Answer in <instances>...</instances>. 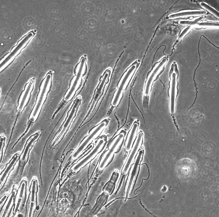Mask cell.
Returning a JSON list of instances; mask_svg holds the SVG:
<instances>
[{
  "mask_svg": "<svg viewBox=\"0 0 219 217\" xmlns=\"http://www.w3.org/2000/svg\"><path fill=\"white\" fill-rule=\"evenodd\" d=\"M176 88V75L173 73L172 75V80L170 90V107L171 112L174 123H176L174 114L175 111Z\"/></svg>",
  "mask_w": 219,
  "mask_h": 217,
  "instance_id": "cell-6",
  "label": "cell"
},
{
  "mask_svg": "<svg viewBox=\"0 0 219 217\" xmlns=\"http://www.w3.org/2000/svg\"><path fill=\"white\" fill-rule=\"evenodd\" d=\"M39 136V134L37 133L32 136L28 139L26 146V148L23 153L22 158V160L23 161L25 159L27 153L29 150V148L32 143L37 139Z\"/></svg>",
  "mask_w": 219,
  "mask_h": 217,
  "instance_id": "cell-12",
  "label": "cell"
},
{
  "mask_svg": "<svg viewBox=\"0 0 219 217\" xmlns=\"http://www.w3.org/2000/svg\"><path fill=\"white\" fill-rule=\"evenodd\" d=\"M34 205L33 202H31V203L30 207L29 210V217H31V214L32 213V210L33 209V208Z\"/></svg>",
  "mask_w": 219,
  "mask_h": 217,
  "instance_id": "cell-25",
  "label": "cell"
},
{
  "mask_svg": "<svg viewBox=\"0 0 219 217\" xmlns=\"http://www.w3.org/2000/svg\"><path fill=\"white\" fill-rule=\"evenodd\" d=\"M167 188L165 186H163V188L161 190V191L163 193H165L166 191Z\"/></svg>",
  "mask_w": 219,
  "mask_h": 217,
  "instance_id": "cell-26",
  "label": "cell"
},
{
  "mask_svg": "<svg viewBox=\"0 0 219 217\" xmlns=\"http://www.w3.org/2000/svg\"><path fill=\"white\" fill-rule=\"evenodd\" d=\"M124 138L123 134L122 133L119 134L110 150L113 152L117 146L121 144Z\"/></svg>",
  "mask_w": 219,
  "mask_h": 217,
  "instance_id": "cell-16",
  "label": "cell"
},
{
  "mask_svg": "<svg viewBox=\"0 0 219 217\" xmlns=\"http://www.w3.org/2000/svg\"><path fill=\"white\" fill-rule=\"evenodd\" d=\"M119 175L118 172L114 171L113 172L109 180L103 188V190L104 192L109 195H111L113 193Z\"/></svg>",
  "mask_w": 219,
  "mask_h": 217,
  "instance_id": "cell-7",
  "label": "cell"
},
{
  "mask_svg": "<svg viewBox=\"0 0 219 217\" xmlns=\"http://www.w3.org/2000/svg\"><path fill=\"white\" fill-rule=\"evenodd\" d=\"M14 195L13 194H12V195H11L10 197V199L5 208V210L3 214V216H2L3 217H4L5 216V214L6 213L8 210L9 209V208L10 206V205L11 203V202H12L13 198V197Z\"/></svg>",
  "mask_w": 219,
  "mask_h": 217,
  "instance_id": "cell-23",
  "label": "cell"
},
{
  "mask_svg": "<svg viewBox=\"0 0 219 217\" xmlns=\"http://www.w3.org/2000/svg\"><path fill=\"white\" fill-rule=\"evenodd\" d=\"M36 182L34 181L33 182L32 187V193L31 197V202H34L35 199V189L36 187Z\"/></svg>",
  "mask_w": 219,
  "mask_h": 217,
  "instance_id": "cell-22",
  "label": "cell"
},
{
  "mask_svg": "<svg viewBox=\"0 0 219 217\" xmlns=\"http://www.w3.org/2000/svg\"><path fill=\"white\" fill-rule=\"evenodd\" d=\"M34 81L31 79L26 84L24 90L21 92L18 100V103L19 105V111H21L25 103L27 104L29 101L34 89Z\"/></svg>",
  "mask_w": 219,
  "mask_h": 217,
  "instance_id": "cell-4",
  "label": "cell"
},
{
  "mask_svg": "<svg viewBox=\"0 0 219 217\" xmlns=\"http://www.w3.org/2000/svg\"><path fill=\"white\" fill-rule=\"evenodd\" d=\"M206 14V12L204 11L185 12L171 15L169 16V18H172L187 16L204 15Z\"/></svg>",
  "mask_w": 219,
  "mask_h": 217,
  "instance_id": "cell-10",
  "label": "cell"
},
{
  "mask_svg": "<svg viewBox=\"0 0 219 217\" xmlns=\"http://www.w3.org/2000/svg\"><path fill=\"white\" fill-rule=\"evenodd\" d=\"M18 157V156L17 155H16L13 158V159L12 161L11 162L10 164L7 167L4 173L2 176L1 179L0 181L1 182H3L5 178V177L7 175V174L8 173L11 168L15 163V162L16 161L17 158Z\"/></svg>",
  "mask_w": 219,
  "mask_h": 217,
  "instance_id": "cell-15",
  "label": "cell"
},
{
  "mask_svg": "<svg viewBox=\"0 0 219 217\" xmlns=\"http://www.w3.org/2000/svg\"><path fill=\"white\" fill-rule=\"evenodd\" d=\"M143 154L142 150H140L135 160V163L133 165L130 171V174L127 187L126 189V200L128 199V195L131 188L133 185V181L137 172L139 166V164Z\"/></svg>",
  "mask_w": 219,
  "mask_h": 217,
  "instance_id": "cell-5",
  "label": "cell"
},
{
  "mask_svg": "<svg viewBox=\"0 0 219 217\" xmlns=\"http://www.w3.org/2000/svg\"><path fill=\"white\" fill-rule=\"evenodd\" d=\"M143 139V134L142 133H139L135 143L123 168L122 171L123 173L126 174L128 171L135 157L141 146L142 142Z\"/></svg>",
  "mask_w": 219,
  "mask_h": 217,
  "instance_id": "cell-2",
  "label": "cell"
},
{
  "mask_svg": "<svg viewBox=\"0 0 219 217\" xmlns=\"http://www.w3.org/2000/svg\"><path fill=\"white\" fill-rule=\"evenodd\" d=\"M78 105V102H77L76 104H75L73 106L70 114L67 119L66 122L65 123L64 127V128H66L68 126V125L70 122V120L72 118L75 112L76 108L77 105Z\"/></svg>",
  "mask_w": 219,
  "mask_h": 217,
  "instance_id": "cell-19",
  "label": "cell"
},
{
  "mask_svg": "<svg viewBox=\"0 0 219 217\" xmlns=\"http://www.w3.org/2000/svg\"><path fill=\"white\" fill-rule=\"evenodd\" d=\"M138 127V125L137 123H134L132 127L127 142L126 149L127 151L129 150L131 146Z\"/></svg>",
  "mask_w": 219,
  "mask_h": 217,
  "instance_id": "cell-11",
  "label": "cell"
},
{
  "mask_svg": "<svg viewBox=\"0 0 219 217\" xmlns=\"http://www.w3.org/2000/svg\"><path fill=\"white\" fill-rule=\"evenodd\" d=\"M86 58L82 57L81 58L80 61L77 64V67L78 69V72L71 88L65 97V99L66 100H69L71 98L70 97H71L72 96L73 93L75 91L77 86L79 84L80 79L84 73V70H86Z\"/></svg>",
  "mask_w": 219,
  "mask_h": 217,
  "instance_id": "cell-3",
  "label": "cell"
},
{
  "mask_svg": "<svg viewBox=\"0 0 219 217\" xmlns=\"http://www.w3.org/2000/svg\"><path fill=\"white\" fill-rule=\"evenodd\" d=\"M25 186V183H23L21 185V188L19 195V197L20 198H22L23 197Z\"/></svg>",
  "mask_w": 219,
  "mask_h": 217,
  "instance_id": "cell-24",
  "label": "cell"
},
{
  "mask_svg": "<svg viewBox=\"0 0 219 217\" xmlns=\"http://www.w3.org/2000/svg\"><path fill=\"white\" fill-rule=\"evenodd\" d=\"M113 152L111 151L110 150L109 151L106 155L101 165H100V168H102L105 166V165L106 163L112 154Z\"/></svg>",
  "mask_w": 219,
  "mask_h": 217,
  "instance_id": "cell-20",
  "label": "cell"
},
{
  "mask_svg": "<svg viewBox=\"0 0 219 217\" xmlns=\"http://www.w3.org/2000/svg\"><path fill=\"white\" fill-rule=\"evenodd\" d=\"M103 143V140H100L93 151L87 157L78 164L76 166V167H79L80 166H82L90 159L98 151L100 147Z\"/></svg>",
  "mask_w": 219,
  "mask_h": 217,
  "instance_id": "cell-13",
  "label": "cell"
},
{
  "mask_svg": "<svg viewBox=\"0 0 219 217\" xmlns=\"http://www.w3.org/2000/svg\"><path fill=\"white\" fill-rule=\"evenodd\" d=\"M109 195L105 192L99 196L98 200L93 209L92 214H95L106 202Z\"/></svg>",
  "mask_w": 219,
  "mask_h": 217,
  "instance_id": "cell-9",
  "label": "cell"
},
{
  "mask_svg": "<svg viewBox=\"0 0 219 217\" xmlns=\"http://www.w3.org/2000/svg\"><path fill=\"white\" fill-rule=\"evenodd\" d=\"M200 5L203 8L208 11L216 17L219 18V13L217 10L203 2L201 3Z\"/></svg>",
  "mask_w": 219,
  "mask_h": 217,
  "instance_id": "cell-14",
  "label": "cell"
},
{
  "mask_svg": "<svg viewBox=\"0 0 219 217\" xmlns=\"http://www.w3.org/2000/svg\"><path fill=\"white\" fill-rule=\"evenodd\" d=\"M191 26H189L185 28L180 34L178 38L179 40L182 39L190 31Z\"/></svg>",
  "mask_w": 219,
  "mask_h": 217,
  "instance_id": "cell-21",
  "label": "cell"
},
{
  "mask_svg": "<svg viewBox=\"0 0 219 217\" xmlns=\"http://www.w3.org/2000/svg\"><path fill=\"white\" fill-rule=\"evenodd\" d=\"M52 74L48 73L41 82L36 98V101L37 102L33 115L34 119L35 117H36L38 113H39L43 104L46 99L52 86Z\"/></svg>",
  "mask_w": 219,
  "mask_h": 217,
  "instance_id": "cell-1",
  "label": "cell"
},
{
  "mask_svg": "<svg viewBox=\"0 0 219 217\" xmlns=\"http://www.w3.org/2000/svg\"><path fill=\"white\" fill-rule=\"evenodd\" d=\"M198 26L203 27H211L219 28V24L216 23L210 22H203L199 23Z\"/></svg>",
  "mask_w": 219,
  "mask_h": 217,
  "instance_id": "cell-17",
  "label": "cell"
},
{
  "mask_svg": "<svg viewBox=\"0 0 219 217\" xmlns=\"http://www.w3.org/2000/svg\"><path fill=\"white\" fill-rule=\"evenodd\" d=\"M140 204H141V205L142 206H143V207L145 209V210H146V211H147V212H148L150 214H152L153 215V214H151V213H150V212H149V211H148V210H147V209H146V208H145V207H144V206H143V205H142V203H141V200H140Z\"/></svg>",
  "mask_w": 219,
  "mask_h": 217,
  "instance_id": "cell-28",
  "label": "cell"
},
{
  "mask_svg": "<svg viewBox=\"0 0 219 217\" xmlns=\"http://www.w3.org/2000/svg\"><path fill=\"white\" fill-rule=\"evenodd\" d=\"M203 18L202 17H201L192 21H181L180 22V23L181 25H188L191 26L197 24Z\"/></svg>",
  "mask_w": 219,
  "mask_h": 217,
  "instance_id": "cell-18",
  "label": "cell"
},
{
  "mask_svg": "<svg viewBox=\"0 0 219 217\" xmlns=\"http://www.w3.org/2000/svg\"><path fill=\"white\" fill-rule=\"evenodd\" d=\"M105 125L104 123H101L92 133V134L88 137L87 139L84 142L81 146L78 148L77 151L75 152L73 156V158H76L79 154L84 149L85 147L88 143L90 140L92 139L96 134Z\"/></svg>",
  "mask_w": 219,
  "mask_h": 217,
  "instance_id": "cell-8",
  "label": "cell"
},
{
  "mask_svg": "<svg viewBox=\"0 0 219 217\" xmlns=\"http://www.w3.org/2000/svg\"><path fill=\"white\" fill-rule=\"evenodd\" d=\"M7 197V196L5 195L3 197L2 199L1 200L0 202V204H1L4 201L5 199H6V198Z\"/></svg>",
  "mask_w": 219,
  "mask_h": 217,
  "instance_id": "cell-27",
  "label": "cell"
}]
</instances>
